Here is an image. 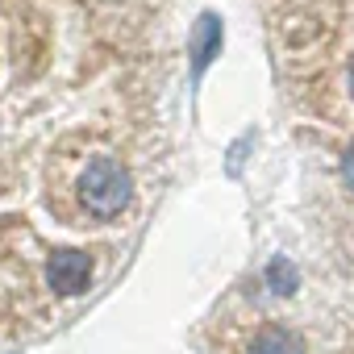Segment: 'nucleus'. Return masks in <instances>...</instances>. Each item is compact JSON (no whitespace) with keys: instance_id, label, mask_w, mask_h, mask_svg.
I'll return each mask as SVG.
<instances>
[{"instance_id":"1","label":"nucleus","mask_w":354,"mask_h":354,"mask_svg":"<svg viewBox=\"0 0 354 354\" xmlns=\"http://www.w3.org/2000/svg\"><path fill=\"white\" fill-rule=\"evenodd\" d=\"M129 196H133V180H129V171L117 158L100 154V158H92L84 167V175H80V201H84V209L92 217H100V221L117 217L129 205Z\"/></svg>"},{"instance_id":"2","label":"nucleus","mask_w":354,"mask_h":354,"mask_svg":"<svg viewBox=\"0 0 354 354\" xmlns=\"http://www.w3.org/2000/svg\"><path fill=\"white\" fill-rule=\"evenodd\" d=\"M46 283L59 296H80L92 283V259L84 250H55L46 263Z\"/></svg>"},{"instance_id":"3","label":"nucleus","mask_w":354,"mask_h":354,"mask_svg":"<svg viewBox=\"0 0 354 354\" xmlns=\"http://www.w3.org/2000/svg\"><path fill=\"white\" fill-rule=\"evenodd\" d=\"M246 354H304V342L292 329H283V325H267V329L254 333Z\"/></svg>"},{"instance_id":"4","label":"nucleus","mask_w":354,"mask_h":354,"mask_svg":"<svg viewBox=\"0 0 354 354\" xmlns=\"http://www.w3.org/2000/svg\"><path fill=\"white\" fill-rule=\"evenodd\" d=\"M221 50V21L217 17H201L196 26V71H205Z\"/></svg>"},{"instance_id":"5","label":"nucleus","mask_w":354,"mask_h":354,"mask_svg":"<svg viewBox=\"0 0 354 354\" xmlns=\"http://www.w3.org/2000/svg\"><path fill=\"white\" fill-rule=\"evenodd\" d=\"M267 283L279 292V296H288V292H296V267L288 263V259H275L271 267H267Z\"/></svg>"},{"instance_id":"6","label":"nucleus","mask_w":354,"mask_h":354,"mask_svg":"<svg viewBox=\"0 0 354 354\" xmlns=\"http://www.w3.org/2000/svg\"><path fill=\"white\" fill-rule=\"evenodd\" d=\"M342 184L354 192V142L346 146V154H342Z\"/></svg>"},{"instance_id":"7","label":"nucleus","mask_w":354,"mask_h":354,"mask_svg":"<svg viewBox=\"0 0 354 354\" xmlns=\"http://www.w3.org/2000/svg\"><path fill=\"white\" fill-rule=\"evenodd\" d=\"M350 92H354V59H350Z\"/></svg>"}]
</instances>
